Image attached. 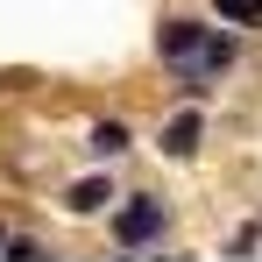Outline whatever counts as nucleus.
I'll list each match as a JSON object with an SVG mask.
<instances>
[{
	"label": "nucleus",
	"instance_id": "f257e3e1",
	"mask_svg": "<svg viewBox=\"0 0 262 262\" xmlns=\"http://www.w3.org/2000/svg\"><path fill=\"white\" fill-rule=\"evenodd\" d=\"M114 241H121V248H149V241H163V199H149V191H142L128 213L114 220Z\"/></svg>",
	"mask_w": 262,
	"mask_h": 262
},
{
	"label": "nucleus",
	"instance_id": "f03ea898",
	"mask_svg": "<svg viewBox=\"0 0 262 262\" xmlns=\"http://www.w3.org/2000/svg\"><path fill=\"white\" fill-rule=\"evenodd\" d=\"M199 142H206V121L199 114H177L170 128H163V156H191Z\"/></svg>",
	"mask_w": 262,
	"mask_h": 262
},
{
	"label": "nucleus",
	"instance_id": "7ed1b4c3",
	"mask_svg": "<svg viewBox=\"0 0 262 262\" xmlns=\"http://www.w3.org/2000/svg\"><path fill=\"white\" fill-rule=\"evenodd\" d=\"M106 199H114V184H106V177H78V184L64 191V206H71V213H99Z\"/></svg>",
	"mask_w": 262,
	"mask_h": 262
},
{
	"label": "nucleus",
	"instance_id": "20e7f679",
	"mask_svg": "<svg viewBox=\"0 0 262 262\" xmlns=\"http://www.w3.org/2000/svg\"><path fill=\"white\" fill-rule=\"evenodd\" d=\"M121 149H128V128L121 121H99L92 128V156H121Z\"/></svg>",
	"mask_w": 262,
	"mask_h": 262
},
{
	"label": "nucleus",
	"instance_id": "39448f33",
	"mask_svg": "<svg viewBox=\"0 0 262 262\" xmlns=\"http://www.w3.org/2000/svg\"><path fill=\"white\" fill-rule=\"evenodd\" d=\"M220 14L241 21V29H255V21H262V0H220Z\"/></svg>",
	"mask_w": 262,
	"mask_h": 262
},
{
	"label": "nucleus",
	"instance_id": "423d86ee",
	"mask_svg": "<svg viewBox=\"0 0 262 262\" xmlns=\"http://www.w3.org/2000/svg\"><path fill=\"white\" fill-rule=\"evenodd\" d=\"M0 241H7V234H0Z\"/></svg>",
	"mask_w": 262,
	"mask_h": 262
}]
</instances>
